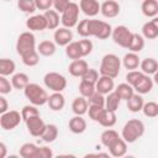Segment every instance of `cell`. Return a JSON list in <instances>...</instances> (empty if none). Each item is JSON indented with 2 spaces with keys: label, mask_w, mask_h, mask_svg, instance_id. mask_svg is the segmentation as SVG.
I'll list each match as a JSON object with an SVG mask.
<instances>
[{
  "label": "cell",
  "mask_w": 158,
  "mask_h": 158,
  "mask_svg": "<svg viewBox=\"0 0 158 158\" xmlns=\"http://www.w3.org/2000/svg\"><path fill=\"white\" fill-rule=\"evenodd\" d=\"M115 91H116L117 95L121 98V100H126V101L135 94L133 86H132L131 84H128V83H121V84H118V85L116 86Z\"/></svg>",
  "instance_id": "4dcf8cb0"
},
{
  "label": "cell",
  "mask_w": 158,
  "mask_h": 158,
  "mask_svg": "<svg viewBox=\"0 0 158 158\" xmlns=\"http://www.w3.org/2000/svg\"><path fill=\"white\" fill-rule=\"evenodd\" d=\"M43 83L47 89L52 91H59L62 93L67 86V79L64 75L57 73V72H49L43 77Z\"/></svg>",
  "instance_id": "8992f818"
},
{
  "label": "cell",
  "mask_w": 158,
  "mask_h": 158,
  "mask_svg": "<svg viewBox=\"0 0 158 158\" xmlns=\"http://www.w3.org/2000/svg\"><path fill=\"white\" fill-rule=\"evenodd\" d=\"M77 32H78L79 36H81L84 38L85 37H90V35H89V19H84V20L78 22Z\"/></svg>",
  "instance_id": "ee69618b"
},
{
  "label": "cell",
  "mask_w": 158,
  "mask_h": 158,
  "mask_svg": "<svg viewBox=\"0 0 158 158\" xmlns=\"http://www.w3.org/2000/svg\"><path fill=\"white\" fill-rule=\"evenodd\" d=\"M17 7L26 14H33L37 10L35 0H17Z\"/></svg>",
  "instance_id": "60d3db41"
},
{
  "label": "cell",
  "mask_w": 158,
  "mask_h": 158,
  "mask_svg": "<svg viewBox=\"0 0 158 158\" xmlns=\"http://www.w3.org/2000/svg\"><path fill=\"white\" fill-rule=\"evenodd\" d=\"M89 105H98V106H104L105 107V96L104 94L99 93V91H95L89 99Z\"/></svg>",
  "instance_id": "7dc6e473"
},
{
  "label": "cell",
  "mask_w": 158,
  "mask_h": 158,
  "mask_svg": "<svg viewBox=\"0 0 158 158\" xmlns=\"http://www.w3.org/2000/svg\"><path fill=\"white\" fill-rule=\"evenodd\" d=\"M95 91H96L95 84H91V83H89V81L81 79V81H80V84H79V93H80L81 96L89 99Z\"/></svg>",
  "instance_id": "f35d334b"
},
{
  "label": "cell",
  "mask_w": 158,
  "mask_h": 158,
  "mask_svg": "<svg viewBox=\"0 0 158 158\" xmlns=\"http://www.w3.org/2000/svg\"><path fill=\"white\" fill-rule=\"evenodd\" d=\"M16 51H17L20 57H22V56H25L32 51H36V38L31 31L22 32L17 37Z\"/></svg>",
  "instance_id": "277c9868"
},
{
  "label": "cell",
  "mask_w": 158,
  "mask_h": 158,
  "mask_svg": "<svg viewBox=\"0 0 158 158\" xmlns=\"http://www.w3.org/2000/svg\"><path fill=\"white\" fill-rule=\"evenodd\" d=\"M100 77H99V72L96 70V69H93V68H89L88 69V72L83 75V80H86V81H89V83H91V84H96V81H98V79H99Z\"/></svg>",
  "instance_id": "681fc988"
},
{
  "label": "cell",
  "mask_w": 158,
  "mask_h": 158,
  "mask_svg": "<svg viewBox=\"0 0 158 158\" xmlns=\"http://www.w3.org/2000/svg\"><path fill=\"white\" fill-rule=\"evenodd\" d=\"M109 153H110V156L116 157V158L123 157V156L127 153V142H126L122 137H118V138L109 147Z\"/></svg>",
  "instance_id": "ac0fdd59"
},
{
  "label": "cell",
  "mask_w": 158,
  "mask_h": 158,
  "mask_svg": "<svg viewBox=\"0 0 158 158\" xmlns=\"http://www.w3.org/2000/svg\"><path fill=\"white\" fill-rule=\"evenodd\" d=\"M116 111H112V110H109V109H104L101 115H100V118H99V123L104 127H112L115 123H116Z\"/></svg>",
  "instance_id": "7402d4cb"
},
{
  "label": "cell",
  "mask_w": 158,
  "mask_h": 158,
  "mask_svg": "<svg viewBox=\"0 0 158 158\" xmlns=\"http://www.w3.org/2000/svg\"><path fill=\"white\" fill-rule=\"evenodd\" d=\"M6 144L4 142H0V158H5L6 157Z\"/></svg>",
  "instance_id": "9f6ffc18"
},
{
  "label": "cell",
  "mask_w": 158,
  "mask_h": 158,
  "mask_svg": "<svg viewBox=\"0 0 158 158\" xmlns=\"http://www.w3.org/2000/svg\"><path fill=\"white\" fill-rule=\"evenodd\" d=\"M79 7L83 11V14H85L89 17L96 16L101 10V5L98 0H80Z\"/></svg>",
  "instance_id": "8fae6325"
},
{
  "label": "cell",
  "mask_w": 158,
  "mask_h": 158,
  "mask_svg": "<svg viewBox=\"0 0 158 158\" xmlns=\"http://www.w3.org/2000/svg\"><path fill=\"white\" fill-rule=\"evenodd\" d=\"M151 21H152V22L154 23V26H156V27L158 28V16H156V17H153V19H152Z\"/></svg>",
  "instance_id": "91938a15"
},
{
  "label": "cell",
  "mask_w": 158,
  "mask_h": 158,
  "mask_svg": "<svg viewBox=\"0 0 158 158\" xmlns=\"http://www.w3.org/2000/svg\"><path fill=\"white\" fill-rule=\"evenodd\" d=\"M12 83L4 75H0V94L5 95V94H10L12 90Z\"/></svg>",
  "instance_id": "f6af8a7d"
},
{
  "label": "cell",
  "mask_w": 158,
  "mask_h": 158,
  "mask_svg": "<svg viewBox=\"0 0 158 158\" xmlns=\"http://www.w3.org/2000/svg\"><path fill=\"white\" fill-rule=\"evenodd\" d=\"M105 107L104 106H98V105H89V109H88V114H89V117L93 120V121H99L100 118V115L102 112Z\"/></svg>",
  "instance_id": "bcb514c9"
},
{
  "label": "cell",
  "mask_w": 158,
  "mask_h": 158,
  "mask_svg": "<svg viewBox=\"0 0 158 158\" xmlns=\"http://www.w3.org/2000/svg\"><path fill=\"white\" fill-rule=\"evenodd\" d=\"M122 64H123V67H125L126 69H128V70H135V69H137V68L139 67L141 60H139V57H138L137 53L130 52V53H127V54L123 56V58H122Z\"/></svg>",
  "instance_id": "d4e9b609"
},
{
  "label": "cell",
  "mask_w": 158,
  "mask_h": 158,
  "mask_svg": "<svg viewBox=\"0 0 158 158\" xmlns=\"http://www.w3.org/2000/svg\"><path fill=\"white\" fill-rule=\"evenodd\" d=\"M65 54L67 57H69L70 59H80L83 57V53H81V49H80V46H79V42H70L67 47H65Z\"/></svg>",
  "instance_id": "e575fe53"
},
{
  "label": "cell",
  "mask_w": 158,
  "mask_h": 158,
  "mask_svg": "<svg viewBox=\"0 0 158 158\" xmlns=\"http://www.w3.org/2000/svg\"><path fill=\"white\" fill-rule=\"evenodd\" d=\"M5 1H11V0H5Z\"/></svg>",
  "instance_id": "94428289"
},
{
  "label": "cell",
  "mask_w": 158,
  "mask_h": 158,
  "mask_svg": "<svg viewBox=\"0 0 158 158\" xmlns=\"http://www.w3.org/2000/svg\"><path fill=\"white\" fill-rule=\"evenodd\" d=\"M38 149L40 147H37L35 143H23L20 147L19 154L22 158H38Z\"/></svg>",
  "instance_id": "603a6c76"
},
{
  "label": "cell",
  "mask_w": 158,
  "mask_h": 158,
  "mask_svg": "<svg viewBox=\"0 0 158 158\" xmlns=\"http://www.w3.org/2000/svg\"><path fill=\"white\" fill-rule=\"evenodd\" d=\"M69 4H70L69 0H53V7H54V10L58 11V12H60V14L68 7Z\"/></svg>",
  "instance_id": "816d5d0a"
},
{
  "label": "cell",
  "mask_w": 158,
  "mask_h": 158,
  "mask_svg": "<svg viewBox=\"0 0 158 158\" xmlns=\"http://www.w3.org/2000/svg\"><path fill=\"white\" fill-rule=\"evenodd\" d=\"M153 79L152 78H149V75H147V74H143L139 79H138V81L133 85V89H135V91L136 93H138V94H148L152 89H153Z\"/></svg>",
  "instance_id": "e0dca14e"
},
{
  "label": "cell",
  "mask_w": 158,
  "mask_h": 158,
  "mask_svg": "<svg viewBox=\"0 0 158 158\" xmlns=\"http://www.w3.org/2000/svg\"><path fill=\"white\" fill-rule=\"evenodd\" d=\"M111 37L116 44H118L122 48L128 49L131 41H132V37H133V32H131L126 26L120 25V26H116L115 28H112Z\"/></svg>",
  "instance_id": "52a82bcc"
},
{
  "label": "cell",
  "mask_w": 158,
  "mask_h": 158,
  "mask_svg": "<svg viewBox=\"0 0 158 158\" xmlns=\"http://www.w3.org/2000/svg\"><path fill=\"white\" fill-rule=\"evenodd\" d=\"M143 133H144V123L138 118H132L128 120L122 127L121 137L127 143H133L139 137H142Z\"/></svg>",
  "instance_id": "6da1fadb"
},
{
  "label": "cell",
  "mask_w": 158,
  "mask_h": 158,
  "mask_svg": "<svg viewBox=\"0 0 158 158\" xmlns=\"http://www.w3.org/2000/svg\"><path fill=\"white\" fill-rule=\"evenodd\" d=\"M88 109H89V101L84 96H78L73 100L72 102V111L75 114V115H84L88 112Z\"/></svg>",
  "instance_id": "44dd1931"
},
{
  "label": "cell",
  "mask_w": 158,
  "mask_h": 158,
  "mask_svg": "<svg viewBox=\"0 0 158 158\" xmlns=\"http://www.w3.org/2000/svg\"><path fill=\"white\" fill-rule=\"evenodd\" d=\"M44 17L47 20V25H48V30H57L58 26H59V22H60V17H59V14L58 11L56 10H47L44 11Z\"/></svg>",
  "instance_id": "f1b7e54d"
},
{
  "label": "cell",
  "mask_w": 158,
  "mask_h": 158,
  "mask_svg": "<svg viewBox=\"0 0 158 158\" xmlns=\"http://www.w3.org/2000/svg\"><path fill=\"white\" fill-rule=\"evenodd\" d=\"M22 120V115L16 111V110H9L4 114H1L0 116V126L2 130L5 131H10L14 130L15 127H17L20 125Z\"/></svg>",
  "instance_id": "9c48e42d"
},
{
  "label": "cell",
  "mask_w": 158,
  "mask_h": 158,
  "mask_svg": "<svg viewBox=\"0 0 158 158\" xmlns=\"http://www.w3.org/2000/svg\"><path fill=\"white\" fill-rule=\"evenodd\" d=\"M79 5L75 4V2H72L68 5V7L62 12V16H60V22L64 27H68V28H72L74 26L78 25V19H79Z\"/></svg>",
  "instance_id": "ba28073f"
},
{
  "label": "cell",
  "mask_w": 158,
  "mask_h": 158,
  "mask_svg": "<svg viewBox=\"0 0 158 158\" xmlns=\"http://www.w3.org/2000/svg\"><path fill=\"white\" fill-rule=\"evenodd\" d=\"M21 59H22V63H23L25 65H27V67H35V65H37L38 62H40L38 51H37V49H36V51H32V52H30V53L22 56Z\"/></svg>",
  "instance_id": "ab89813d"
},
{
  "label": "cell",
  "mask_w": 158,
  "mask_h": 158,
  "mask_svg": "<svg viewBox=\"0 0 158 158\" xmlns=\"http://www.w3.org/2000/svg\"><path fill=\"white\" fill-rule=\"evenodd\" d=\"M88 69H89V65H88L86 60H84L81 58L80 59H74L68 67L69 74L73 75V77H77V78H83V75L88 72Z\"/></svg>",
  "instance_id": "5bb4252c"
},
{
  "label": "cell",
  "mask_w": 158,
  "mask_h": 158,
  "mask_svg": "<svg viewBox=\"0 0 158 158\" xmlns=\"http://www.w3.org/2000/svg\"><path fill=\"white\" fill-rule=\"evenodd\" d=\"M142 33H143L144 38L154 40L156 37H158V28L154 26V23L152 21H147L142 26Z\"/></svg>",
  "instance_id": "74e56055"
},
{
  "label": "cell",
  "mask_w": 158,
  "mask_h": 158,
  "mask_svg": "<svg viewBox=\"0 0 158 158\" xmlns=\"http://www.w3.org/2000/svg\"><path fill=\"white\" fill-rule=\"evenodd\" d=\"M47 104H48V106H49V109L52 111H60L65 105V99H64L62 93L53 91V94H51L48 96Z\"/></svg>",
  "instance_id": "d6986e66"
},
{
  "label": "cell",
  "mask_w": 158,
  "mask_h": 158,
  "mask_svg": "<svg viewBox=\"0 0 158 158\" xmlns=\"http://www.w3.org/2000/svg\"><path fill=\"white\" fill-rule=\"evenodd\" d=\"M37 10H49L51 6H53V0H35Z\"/></svg>",
  "instance_id": "f5cc1de1"
},
{
  "label": "cell",
  "mask_w": 158,
  "mask_h": 158,
  "mask_svg": "<svg viewBox=\"0 0 158 158\" xmlns=\"http://www.w3.org/2000/svg\"><path fill=\"white\" fill-rule=\"evenodd\" d=\"M15 69H16V64L12 59H9V58L0 59V75H4V77L11 75L14 74Z\"/></svg>",
  "instance_id": "d6a6232c"
},
{
  "label": "cell",
  "mask_w": 158,
  "mask_h": 158,
  "mask_svg": "<svg viewBox=\"0 0 158 158\" xmlns=\"http://www.w3.org/2000/svg\"><path fill=\"white\" fill-rule=\"evenodd\" d=\"M58 137V127L53 123H48L46 125L44 132L42 133L41 138L46 142V143H51L53 141H56V138Z\"/></svg>",
  "instance_id": "836d02e7"
},
{
  "label": "cell",
  "mask_w": 158,
  "mask_h": 158,
  "mask_svg": "<svg viewBox=\"0 0 158 158\" xmlns=\"http://www.w3.org/2000/svg\"><path fill=\"white\" fill-rule=\"evenodd\" d=\"M56 42L52 41H42L40 42V44L37 46V51L41 56L44 57H51L56 53Z\"/></svg>",
  "instance_id": "f546056e"
},
{
  "label": "cell",
  "mask_w": 158,
  "mask_h": 158,
  "mask_svg": "<svg viewBox=\"0 0 158 158\" xmlns=\"http://www.w3.org/2000/svg\"><path fill=\"white\" fill-rule=\"evenodd\" d=\"M9 111V104H7V100L4 98V96H0V114H4Z\"/></svg>",
  "instance_id": "11a10c76"
},
{
  "label": "cell",
  "mask_w": 158,
  "mask_h": 158,
  "mask_svg": "<svg viewBox=\"0 0 158 158\" xmlns=\"http://www.w3.org/2000/svg\"><path fill=\"white\" fill-rule=\"evenodd\" d=\"M53 152L48 147H40L38 149V158H52Z\"/></svg>",
  "instance_id": "db71d44e"
},
{
  "label": "cell",
  "mask_w": 158,
  "mask_h": 158,
  "mask_svg": "<svg viewBox=\"0 0 158 158\" xmlns=\"http://www.w3.org/2000/svg\"><path fill=\"white\" fill-rule=\"evenodd\" d=\"M12 86L17 90H23L28 84H30V78L25 73H16L11 78Z\"/></svg>",
  "instance_id": "83f0119b"
},
{
  "label": "cell",
  "mask_w": 158,
  "mask_h": 158,
  "mask_svg": "<svg viewBox=\"0 0 158 158\" xmlns=\"http://www.w3.org/2000/svg\"><path fill=\"white\" fill-rule=\"evenodd\" d=\"M78 42H79V46H80L83 57H85V56H88V54L91 53V51H93V42L90 40L84 38V40H79Z\"/></svg>",
  "instance_id": "f907efd6"
},
{
  "label": "cell",
  "mask_w": 158,
  "mask_h": 158,
  "mask_svg": "<svg viewBox=\"0 0 158 158\" xmlns=\"http://www.w3.org/2000/svg\"><path fill=\"white\" fill-rule=\"evenodd\" d=\"M143 74H144V73H143L142 70H141V72H139V70H136V69H135V70H130V72L126 74V81L133 86Z\"/></svg>",
  "instance_id": "c3c4849f"
},
{
  "label": "cell",
  "mask_w": 158,
  "mask_h": 158,
  "mask_svg": "<svg viewBox=\"0 0 158 158\" xmlns=\"http://www.w3.org/2000/svg\"><path fill=\"white\" fill-rule=\"evenodd\" d=\"M121 102V98L117 95V93L114 90L111 93L107 94V96L105 98V107L112 111H116L118 109V105Z\"/></svg>",
  "instance_id": "d590c367"
},
{
  "label": "cell",
  "mask_w": 158,
  "mask_h": 158,
  "mask_svg": "<svg viewBox=\"0 0 158 158\" xmlns=\"http://www.w3.org/2000/svg\"><path fill=\"white\" fill-rule=\"evenodd\" d=\"M142 14L147 17H156L158 15V1L157 0H143L141 5Z\"/></svg>",
  "instance_id": "cb8c5ba5"
},
{
  "label": "cell",
  "mask_w": 158,
  "mask_h": 158,
  "mask_svg": "<svg viewBox=\"0 0 158 158\" xmlns=\"http://www.w3.org/2000/svg\"><path fill=\"white\" fill-rule=\"evenodd\" d=\"M23 94H25L26 99L36 106H42V105L47 104V101H48L47 91L41 85H38L36 83H30L23 89Z\"/></svg>",
  "instance_id": "3957f363"
},
{
  "label": "cell",
  "mask_w": 158,
  "mask_h": 158,
  "mask_svg": "<svg viewBox=\"0 0 158 158\" xmlns=\"http://www.w3.org/2000/svg\"><path fill=\"white\" fill-rule=\"evenodd\" d=\"M110 153H89L85 157H109Z\"/></svg>",
  "instance_id": "6f0895ef"
},
{
  "label": "cell",
  "mask_w": 158,
  "mask_h": 158,
  "mask_svg": "<svg viewBox=\"0 0 158 158\" xmlns=\"http://www.w3.org/2000/svg\"><path fill=\"white\" fill-rule=\"evenodd\" d=\"M68 127L73 133L79 135V133H83L86 130V121L83 118L81 115H75L74 117H72L69 120Z\"/></svg>",
  "instance_id": "ffe728a7"
},
{
  "label": "cell",
  "mask_w": 158,
  "mask_h": 158,
  "mask_svg": "<svg viewBox=\"0 0 158 158\" xmlns=\"http://www.w3.org/2000/svg\"><path fill=\"white\" fill-rule=\"evenodd\" d=\"M142 111H143L144 116H147V117H157L158 116V104L156 101L144 102Z\"/></svg>",
  "instance_id": "b9f144b4"
},
{
  "label": "cell",
  "mask_w": 158,
  "mask_h": 158,
  "mask_svg": "<svg viewBox=\"0 0 158 158\" xmlns=\"http://www.w3.org/2000/svg\"><path fill=\"white\" fill-rule=\"evenodd\" d=\"M141 70L147 75H153L158 70V62L154 58H144L139 64Z\"/></svg>",
  "instance_id": "4316f807"
},
{
  "label": "cell",
  "mask_w": 158,
  "mask_h": 158,
  "mask_svg": "<svg viewBox=\"0 0 158 158\" xmlns=\"http://www.w3.org/2000/svg\"><path fill=\"white\" fill-rule=\"evenodd\" d=\"M25 123H26L27 131H28L30 135H32L33 137H41L42 133L44 132L46 123L43 122V120L41 118L40 115L33 116V117H30L28 120L25 121Z\"/></svg>",
  "instance_id": "30bf717a"
},
{
  "label": "cell",
  "mask_w": 158,
  "mask_h": 158,
  "mask_svg": "<svg viewBox=\"0 0 158 158\" xmlns=\"http://www.w3.org/2000/svg\"><path fill=\"white\" fill-rule=\"evenodd\" d=\"M112 27L110 23L101 20H89V35L99 40H106L111 36Z\"/></svg>",
  "instance_id": "5b68a950"
},
{
  "label": "cell",
  "mask_w": 158,
  "mask_h": 158,
  "mask_svg": "<svg viewBox=\"0 0 158 158\" xmlns=\"http://www.w3.org/2000/svg\"><path fill=\"white\" fill-rule=\"evenodd\" d=\"M100 12L105 16V17H109V19H112V17H116L118 14H120V5L117 1L115 0H106L101 4V10Z\"/></svg>",
  "instance_id": "2e32d148"
},
{
  "label": "cell",
  "mask_w": 158,
  "mask_h": 158,
  "mask_svg": "<svg viewBox=\"0 0 158 158\" xmlns=\"http://www.w3.org/2000/svg\"><path fill=\"white\" fill-rule=\"evenodd\" d=\"M118 137H120L118 133H117L115 130H112V128L109 127L107 130H105V131L101 133L100 141H101V144H102V146H105L106 148H109Z\"/></svg>",
  "instance_id": "1f68e13d"
},
{
  "label": "cell",
  "mask_w": 158,
  "mask_h": 158,
  "mask_svg": "<svg viewBox=\"0 0 158 158\" xmlns=\"http://www.w3.org/2000/svg\"><path fill=\"white\" fill-rule=\"evenodd\" d=\"M153 81H154V83L158 85V70H157V72L153 74Z\"/></svg>",
  "instance_id": "680465c9"
},
{
  "label": "cell",
  "mask_w": 158,
  "mask_h": 158,
  "mask_svg": "<svg viewBox=\"0 0 158 158\" xmlns=\"http://www.w3.org/2000/svg\"><path fill=\"white\" fill-rule=\"evenodd\" d=\"M120 69H121V59L116 54L109 53L102 57L101 64L99 68V72L101 75H107L115 79L118 75Z\"/></svg>",
  "instance_id": "7a4b0ae2"
},
{
  "label": "cell",
  "mask_w": 158,
  "mask_h": 158,
  "mask_svg": "<svg viewBox=\"0 0 158 158\" xmlns=\"http://www.w3.org/2000/svg\"><path fill=\"white\" fill-rule=\"evenodd\" d=\"M96 91L107 95L109 93L115 90V84H114V78H110L107 75H100V78L98 79L96 84H95Z\"/></svg>",
  "instance_id": "9a60e30c"
},
{
  "label": "cell",
  "mask_w": 158,
  "mask_h": 158,
  "mask_svg": "<svg viewBox=\"0 0 158 158\" xmlns=\"http://www.w3.org/2000/svg\"><path fill=\"white\" fill-rule=\"evenodd\" d=\"M53 38H54V42L58 46L67 47L72 42V40H73V33H72V31L68 27H60V28H57L54 31Z\"/></svg>",
  "instance_id": "4fadbf2b"
},
{
  "label": "cell",
  "mask_w": 158,
  "mask_h": 158,
  "mask_svg": "<svg viewBox=\"0 0 158 158\" xmlns=\"http://www.w3.org/2000/svg\"><path fill=\"white\" fill-rule=\"evenodd\" d=\"M26 27L30 31H43L48 28V25H47V20L44 15H33L27 19Z\"/></svg>",
  "instance_id": "7c38bea8"
},
{
  "label": "cell",
  "mask_w": 158,
  "mask_h": 158,
  "mask_svg": "<svg viewBox=\"0 0 158 158\" xmlns=\"http://www.w3.org/2000/svg\"><path fill=\"white\" fill-rule=\"evenodd\" d=\"M144 48V37L138 35V33H133L131 44L128 47L130 52H135V53H139L142 49Z\"/></svg>",
  "instance_id": "8d00e7d4"
},
{
  "label": "cell",
  "mask_w": 158,
  "mask_h": 158,
  "mask_svg": "<svg viewBox=\"0 0 158 158\" xmlns=\"http://www.w3.org/2000/svg\"><path fill=\"white\" fill-rule=\"evenodd\" d=\"M143 105H144V101H143L142 94H138V93H135L127 100V109L131 112H139V111H142Z\"/></svg>",
  "instance_id": "484cf974"
},
{
  "label": "cell",
  "mask_w": 158,
  "mask_h": 158,
  "mask_svg": "<svg viewBox=\"0 0 158 158\" xmlns=\"http://www.w3.org/2000/svg\"><path fill=\"white\" fill-rule=\"evenodd\" d=\"M21 115H22V120L23 121H26V120H28L30 117H33V116H37V115H40V111H38V109L36 107V105H26V106H23V109L21 110Z\"/></svg>",
  "instance_id": "7bdbcfd3"
}]
</instances>
